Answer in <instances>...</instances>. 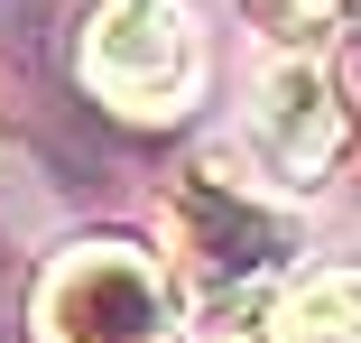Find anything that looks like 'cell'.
<instances>
[{"instance_id":"cell-1","label":"cell","mask_w":361,"mask_h":343,"mask_svg":"<svg viewBox=\"0 0 361 343\" xmlns=\"http://www.w3.org/2000/svg\"><path fill=\"white\" fill-rule=\"evenodd\" d=\"M176 223H185V260H195V315L213 334H250L269 306H278V279H287V223L269 204L213 186L204 167L176 186Z\"/></svg>"},{"instance_id":"cell-2","label":"cell","mask_w":361,"mask_h":343,"mask_svg":"<svg viewBox=\"0 0 361 343\" xmlns=\"http://www.w3.org/2000/svg\"><path fill=\"white\" fill-rule=\"evenodd\" d=\"M37 343H176V306L149 251L130 241H75L37 269L28 297Z\"/></svg>"},{"instance_id":"cell-3","label":"cell","mask_w":361,"mask_h":343,"mask_svg":"<svg viewBox=\"0 0 361 343\" xmlns=\"http://www.w3.org/2000/svg\"><path fill=\"white\" fill-rule=\"evenodd\" d=\"M84 84L130 112V121H167L204 84V37L185 0H93L84 19Z\"/></svg>"},{"instance_id":"cell-4","label":"cell","mask_w":361,"mask_h":343,"mask_svg":"<svg viewBox=\"0 0 361 343\" xmlns=\"http://www.w3.org/2000/svg\"><path fill=\"white\" fill-rule=\"evenodd\" d=\"M352 140V102L324 56H278L250 93V149L278 186H324V167Z\"/></svg>"},{"instance_id":"cell-5","label":"cell","mask_w":361,"mask_h":343,"mask_svg":"<svg viewBox=\"0 0 361 343\" xmlns=\"http://www.w3.org/2000/svg\"><path fill=\"white\" fill-rule=\"evenodd\" d=\"M278 343H361V269H306L269 306Z\"/></svg>"},{"instance_id":"cell-6","label":"cell","mask_w":361,"mask_h":343,"mask_svg":"<svg viewBox=\"0 0 361 343\" xmlns=\"http://www.w3.org/2000/svg\"><path fill=\"white\" fill-rule=\"evenodd\" d=\"M259 19H269V37L287 56H315L334 37H361V0H269Z\"/></svg>"}]
</instances>
